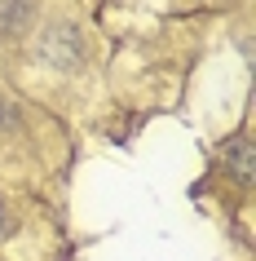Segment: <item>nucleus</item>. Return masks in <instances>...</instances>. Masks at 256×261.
Returning <instances> with one entry per match:
<instances>
[{"instance_id":"f257e3e1","label":"nucleus","mask_w":256,"mask_h":261,"mask_svg":"<svg viewBox=\"0 0 256 261\" xmlns=\"http://www.w3.org/2000/svg\"><path fill=\"white\" fill-rule=\"evenodd\" d=\"M221 155H225V164L234 168L239 177H247V173H252V138H247V133L230 138L225 146H221Z\"/></svg>"},{"instance_id":"f03ea898","label":"nucleus","mask_w":256,"mask_h":261,"mask_svg":"<svg viewBox=\"0 0 256 261\" xmlns=\"http://www.w3.org/2000/svg\"><path fill=\"white\" fill-rule=\"evenodd\" d=\"M14 120H18V111L9 102H0V128H14Z\"/></svg>"},{"instance_id":"7ed1b4c3","label":"nucleus","mask_w":256,"mask_h":261,"mask_svg":"<svg viewBox=\"0 0 256 261\" xmlns=\"http://www.w3.org/2000/svg\"><path fill=\"white\" fill-rule=\"evenodd\" d=\"M0 230H5V208H0Z\"/></svg>"}]
</instances>
